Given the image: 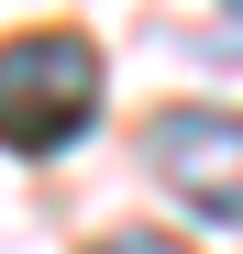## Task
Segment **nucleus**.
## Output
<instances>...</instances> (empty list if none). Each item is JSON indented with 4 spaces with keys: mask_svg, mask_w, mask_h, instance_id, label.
Segmentation results:
<instances>
[{
    "mask_svg": "<svg viewBox=\"0 0 243 254\" xmlns=\"http://www.w3.org/2000/svg\"><path fill=\"white\" fill-rule=\"evenodd\" d=\"M100 122V56L77 33H11L0 45V144L11 155H56Z\"/></svg>",
    "mask_w": 243,
    "mask_h": 254,
    "instance_id": "f257e3e1",
    "label": "nucleus"
},
{
    "mask_svg": "<svg viewBox=\"0 0 243 254\" xmlns=\"http://www.w3.org/2000/svg\"><path fill=\"white\" fill-rule=\"evenodd\" d=\"M144 166L177 188L188 221H232L243 232V111H166L144 133Z\"/></svg>",
    "mask_w": 243,
    "mask_h": 254,
    "instance_id": "f03ea898",
    "label": "nucleus"
},
{
    "mask_svg": "<svg viewBox=\"0 0 243 254\" xmlns=\"http://www.w3.org/2000/svg\"><path fill=\"white\" fill-rule=\"evenodd\" d=\"M89 254H188V243H166V232H111V243H89Z\"/></svg>",
    "mask_w": 243,
    "mask_h": 254,
    "instance_id": "7ed1b4c3",
    "label": "nucleus"
}]
</instances>
